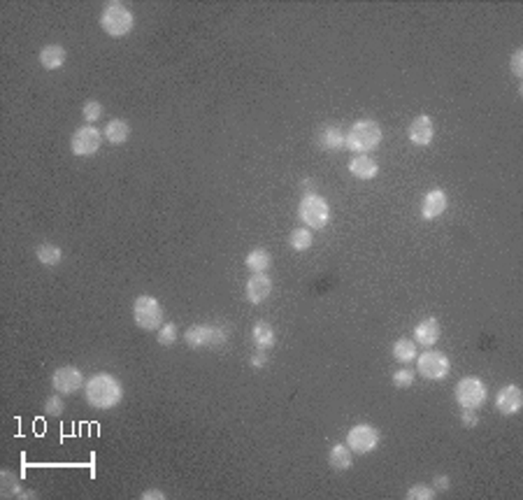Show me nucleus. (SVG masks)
Masks as SVG:
<instances>
[{
    "instance_id": "f257e3e1",
    "label": "nucleus",
    "mask_w": 523,
    "mask_h": 500,
    "mask_svg": "<svg viewBox=\"0 0 523 500\" xmlns=\"http://www.w3.org/2000/svg\"><path fill=\"white\" fill-rule=\"evenodd\" d=\"M84 398L89 408L94 410H112L123 400V386L110 372H98V375L86 379Z\"/></svg>"
},
{
    "instance_id": "f03ea898",
    "label": "nucleus",
    "mask_w": 523,
    "mask_h": 500,
    "mask_svg": "<svg viewBox=\"0 0 523 500\" xmlns=\"http://www.w3.org/2000/svg\"><path fill=\"white\" fill-rule=\"evenodd\" d=\"M384 140L381 126L375 119H359L352 128L344 133V149L352 154H368V151L377 149Z\"/></svg>"
},
{
    "instance_id": "7ed1b4c3",
    "label": "nucleus",
    "mask_w": 523,
    "mask_h": 500,
    "mask_svg": "<svg viewBox=\"0 0 523 500\" xmlns=\"http://www.w3.org/2000/svg\"><path fill=\"white\" fill-rule=\"evenodd\" d=\"M184 340L191 349H219L230 340V326L228 324H194L184 333Z\"/></svg>"
},
{
    "instance_id": "20e7f679",
    "label": "nucleus",
    "mask_w": 523,
    "mask_h": 500,
    "mask_svg": "<svg viewBox=\"0 0 523 500\" xmlns=\"http://www.w3.org/2000/svg\"><path fill=\"white\" fill-rule=\"evenodd\" d=\"M101 28L110 38H126L135 28V15L119 0H110L101 12Z\"/></svg>"
},
{
    "instance_id": "39448f33",
    "label": "nucleus",
    "mask_w": 523,
    "mask_h": 500,
    "mask_svg": "<svg viewBox=\"0 0 523 500\" xmlns=\"http://www.w3.org/2000/svg\"><path fill=\"white\" fill-rule=\"evenodd\" d=\"M298 217L300 222L307 226L309 231H321L326 228L330 222V205L326 198H321L319 193H305L298 205Z\"/></svg>"
},
{
    "instance_id": "423d86ee",
    "label": "nucleus",
    "mask_w": 523,
    "mask_h": 500,
    "mask_svg": "<svg viewBox=\"0 0 523 500\" xmlns=\"http://www.w3.org/2000/svg\"><path fill=\"white\" fill-rule=\"evenodd\" d=\"M416 372H419L423 379H428V382H442V379H447L449 372H452V361H449L445 351L430 347V349L416 356Z\"/></svg>"
},
{
    "instance_id": "0eeeda50",
    "label": "nucleus",
    "mask_w": 523,
    "mask_h": 500,
    "mask_svg": "<svg viewBox=\"0 0 523 500\" xmlns=\"http://www.w3.org/2000/svg\"><path fill=\"white\" fill-rule=\"evenodd\" d=\"M454 398H456V403L461 405V410H479L481 405L486 403L488 389L479 377L470 375V377H463L456 382Z\"/></svg>"
},
{
    "instance_id": "6e6552de",
    "label": "nucleus",
    "mask_w": 523,
    "mask_h": 500,
    "mask_svg": "<svg viewBox=\"0 0 523 500\" xmlns=\"http://www.w3.org/2000/svg\"><path fill=\"white\" fill-rule=\"evenodd\" d=\"M133 322L140 326L142 331H158L163 326V308L154 296H142L135 298L133 303Z\"/></svg>"
},
{
    "instance_id": "1a4fd4ad",
    "label": "nucleus",
    "mask_w": 523,
    "mask_h": 500,
    "mask_svg": "<svg viewBox=\"0 0 523 500\" xmlns=\"http://www.w3.org/2000/svg\"><path fill=\"white\" fill-rule=\"evenodd\" d=\"M381 442V433L372 424H356L347 433V447L356 456H366L375 451Z\"/></svg>"
},
{
    "instance_id": "9d476101",
    "label": "nucleus",
    "mask_w": 523,
    "mask_h": 500,
    "mask_svg": "<svg viewBox=\"0 0 523 500\" xmlns=\"http://www.w3.org/2000/svg\"><path fill=\"white\" fill-rule=\"evenodd\" d=\"M103 131H98V126H91V124H84L79 126V128L72 133L70 138V151L79 158H86V156H94L98 149H101L103 144Z\"/></svg>"
},
{
    "instance_id": "9b49d317",
    "label": "nucleus",
    "mask_w": 523,
    "mask_h": 500,
    "mask_svg": "<svg viewBox=\"0 0 523 500\" xmlns=\"http://www.w3.org/2000/svg\"><path fill=\"white\" fill-rule=\"evenodd\" d=\"M86 379L82 375V370L75 368V365H61V368L54 370V375H51V386H54L56 393H61V396H72V393H77L79 389H84Z\"/></svg>"
},
{
    "instance_id": "f8f14e48",
    "label": "nucleus",
    "mask_w": 523,
    "mask_h": 500,
    "mask_svg": "<svg viewBox=\"0 0 523 500\" xmlns=\"http://www.w3.org/2000/svg\"><path fill=\"white\" fill-rule=\"evenodd\" d=\"M495 410L505 417H514L519 415L523 408V391L519 384H505L502 389L495 393Z\"/></svg>"
},
{
    "instance_id": "ddd939ff",
    "label": "nucleus",
    "mask_w": 523,
    "mask_h": 500,
    "mask_svg": "<svg viewBox=\"0 0 523 500\" xmlns=\"http://www.w3.org/2000/svg\"><path fill=\"white\" fill-rule=\"evenodd\" d=\"M273 293V279H270L268 272H251V277L244 284V296L251 305H261L266 303Z\"/></svg>"
},
{
    "instance_id": "4468645a",
    "label": "nucleus",
    "mask_w": 523,
    "mask_h": 500,
    "mask_svg": "<svg viewBox=\"0 0 523 500\" xmlns=\"http://www.w3.org/2000/svg\"><path fill=\"white\" fill-rule=\"evenodd\" d=\"M407 138L409 142L414 147H428L433 142L435 138V124H433V117L428 115H419L412 119V124H409L407 128Z\"/></svg>"
},
{
    "instance_id": "2eb2a0df",
    "label": "nucleus",
    "mask_w": 523,
    "mask_h": 500,
    "mask_svg": "<svg viewBox=\"0 0 523 500\" xmlns=\"http://www.w3.org/2000/svg\"><path fill=\"white\" fill-rule=\"evenodd\" d=\"M449 205V196L445 189H430L421 200V217L430 222V219H438L445 215Z\"/></svg>"
},
{
    "instance_id": "dca6fc26",
    "label": "nucleus",
    "mask_w": 523,
    "mask_h": 500,
    "mask_svg": "<svg viewBox=\"0 0 523 500\" xmlns=\"http://www.w3.org/2000/svg\"><path fill=\"white\" fill-rule=\"evenodd\" d=\"M440 335H442L440 322L435 317H426V319H421V322L414 326L412 340L419 347H428V349H430L433 344H438Z\"/></svg>"
},
{
    "instance_id": "f3484780",
    "label": "nucleus",
    "mask_w": 523,
    "mask_h": 500,
    "mask_svg": "<svg viewBox=\"0 0 523 500\" xmlns=\"http://www.w3.org/2000/svg\"><path fill=\"white\" fill-rule=\"evenodd\" d=\"M316 144L323 151H340L344 149V131L337 124H326L316 133Z\"/></svg>"
},
{
    "instance_id": "a211bd4d",
    "label": "nucleus",
    "mask_w": 523,
    "mask_h": 500,
    "mask_svg": "<svg viewBox=\"0 0 523 500\" xmlns=\"http://www.w3.org/2000/svg\"><path fill=\"white\" fill-rule=\"evenodd\" d=\"M349 172H352L356 179L368 182V179H375L379 175V163H377L375 158H370L368 154H354V158L349 161Z\"/></svg>"
},
{
    "instance_id": "6ab92c4d",
    "label": "nucleus",
    "mask_w": 523,
    "mask_h": 500,
    "mask_svg": "<svg viewBox=\"0 0 523 500\" xmlns=\"http://www.w3.org/2000/svg\"><path fill=\"white\" fill-rule=\"evenodd\" d=\"M65 47L63 44H47L40 49V65L44 70H61L65 65Z\"/></svg>"
},
{
    "instance_id": "aec40b11",
    "label": "nucleus",
    "mask_w": 523,
    "mask_h": 500,
    "mask_svg": "<svg viewBox=\"0 0 523 500\" xmlns=\"http://www.w3.org/2000/svg\"><path fill=\"white\" fill-rule=\"evenodd\" d=\"M328 465L333 468L335 472H344V470H349L354 465V451L349 449L347 447V442H337V444H333L330 447V451H328Z\"/></svg>"
},
{
    "instance_id": "412c9836",
    "label": "nucleus",
    "mask_w": 523,
    "mask_h": 500,
    "mask_svg": "<svg viewBox=\"0 0 523 500\" xmlns=\"http://www.w3.org/2000/svg\"><path fill=\"white\" fill-rule=\"evenodd\" d=\"M251 340H254L256 349H263V351L273 349L275 342H277L275 328L268 322H256L254 328H251Z\"/></svg>"
},
{
    "instance_id": "4be33fe9",
    "label": "nucleus",
    "mask_w": 523,
    "mask_h": 500,
    "mask_svg": "<svg viewBox=\"0 0 523 500\" xmlns=\"http://www.w3.org/2000/svg\"><path fill=\"white\" fill-rule=\"evenodd\" d=\"M103 135H105V140H108L110 144H123L126 140H128V135H130V126H128V122L126 119H112V122L105 126V131H103Z\"/></svg>"
},
{
    "instance_id": "5701e85b",
    "label": "nucleus",
    "mask_w": 523,
    "mask_h": 500,
    "mask_svg": "<svg viewBox=\"0 0 523 500\" xmlns=\"http://www.w3.org/2000/svg\"><path fill=\"white\" fill-rule=\"evenodd\" d=\"M419 356V344L412 338H400L393 342V358L398 363H412Z\"/></svg>"
},
{
    "instance_id": "b1692460",
    "label": "nucleus",
    "mask_w": 523,
    "mask_h": 500,
    "mask_svg": "<svg viewBox=\"0 0 523 500\" xmlns=\"http://www.w3.org/2000/svg\"><path fill=\"white\" fill-rule=\"evenodd\" d=\"M244 265H247V270L251 272H266L270 270V265H273V256H270L268 249L256 247V249H251L247 258H244Z\"/></svg>"
},
{
    "instance_id": "393cba45",
    "label": "nucleus",
    "mask_w": 523,
    "mask_h": 500,
    "mask_svg": "<svg viewBox=\"0 0 523 500\" xmlns=\"http://www.w3.org/2000/svg\"><path fill=\"white\" fill-rule=\"evenodd\" d=\"M35 256H37V261H40V263H42V265H49V268H54V265H58V263L63 261V251H61V247H56V244H51V242H42V244H37Z\"/></svg>"
},
{
    "instance_id": "a878e982",
    "label": "nucleus",
    "mask_w": 523,
    "mask_h": 500,
    "mask_svg": "<svg viewBox=\"0 0 523 500\" xmlns=\"http://www.w3.org/2000/svg\"><path fill=\"white\" fill-rule=\"evenodd\" d=\"M289 244L293 251H307L309 247L314 244V235L312 231L307 228V226H302V228H293L289 235Z\"/></svg>"
},
{
    "instance_id": "bb28decb",
    "label": "nucleus",
    "mask_w": 523,
    "mask_h": 500,
    "mask_svg": "<svg viewBox=\"0 0 523 500\" xmlns=\"http://www.w3.org/2000/svg\"><path fill=\"white\" fill-rule=\"evenodd\" d=\"M0 484H3V498H22V493H24L22 484H19V479L12 470H3Z\"/></svg>"
},
{
    "instance_id": "cd10ccee",
    "label": "nucleus",
    "mask_w": 523,
    "mask_h": 500,
    "mask_svg": "<svg viewBox=\"0 0 523 500\" xmlns=\"http://www.w3.org/2000/svg\"><path fill=\"white\" fill-rule=\"evenodd\" d=\"M177 338H180V331H177V324H163L161 328L156 331V342L161 347H172L177 342Z\"/></svg>"
},
{
    "instance_id": "c85d7f7f",
    "label": "nucleus",
    "mask_w": 523,
    "mask_h": 500,
    "mask_svg": "<svg viewBox=\"0 0 523 500\" xmlns=\"http://www.w3.org/2000/svg\"><path fill=\"white\" fill-rule=\"evenodd\" d=\"M82 117L86 124L96 126V122H101V117H103V103H98V100H94V98L86 100L84 108H82Z\"/></svg>"
},
{
    "instance_id": "c756f323",
    "label": "nucleus",
    "mask_w": 523,
    "mask_h": 500,
    "mask_svg": "<svg viewBox=\"0 0 523 500\" xmlns=\"http://www.w3.org/2000/svg\"><path fill=\"white\" fill-rule=\"evenodd\" d=\"M435 496H438V491L428 484H414L409 486V491L405 493L407 500H433Z\"/></svg>"
},
{
    "instance_id": "7c9ffc66",
    "label": "nucleus",
    "mask_w": 523,
    "mask_h": 500,
    "mask_svg": "<svg viewBox=\"0 0 523 500\" xmlns=\"http://www.w3.org/2000/svg\"><path fill=\"white\" fill-rule=\"evenodd\" d=\"M414 379H416V372L412 368H407V365L393 372V386H395V389H409V386L414 384Z\"/></svg>"
},
{
    "instance_id": "2f4dec72",
    "label": "nucleus",
    "mask_w": 523,
    "mask_h": 500,
    "mask_svg": "<svg viewBox=\"0 0 523 500\" xmlns=\"http://www.w3.org/2000/svg\"><path fill=\"white\" fill-rule=\"evenodd\" d=\"M65 410V403L61 398V393H54V396H49L44 400V412H47L49 417H61Z\"/></svg>"
},
{
    "instance_id": "473e14b6",
    "label": "nucleus",
    "mask_w": 523,
    "mask_h": 500,
    "mask_svg": "<svg viewBox=\"0 0 523 500\" xmlns=\"http://www.w3.org/2000/svg\"><path fill=\"white\" fill-rule=\"evenodd\" d=\"M509 70L516 79H523V49H516L512 54V61H509Z\"/></svg>"
},
{
    "instance_id": "72a5a7b5",
    "label": "nucleus",
    "mask_w": 523,
    "mask_h": 500,
    "mask_svg": "<svg viewBox=\"0 0 523 500\" xmlns=\"http://www.w3.org/2000/svg\"><path fill=\"white\" fill-rule=\"evenodd\" d=\"M249 365L254 370H261V368H266L268 365V354L263 349H256V354H251V358H249Z\"/></svg>"
},
{
    "instance_id": "f704fd0d",
    "label": "nucleus",
    "mask_w": 523,
    "mask_h": 500,
    "mask_svg": "<svg viewBox=\"0 0 523 500\" xmlns=\"http://www.w3.org/2000/svg\"><path fill=\"white\" fill-rule=\"evenodd\" d=\"M461 424H463V428H474V426L479 424V417H477V410H463V415H461Z\"/></svg>"
},
{
    "instance_id": "c9c22d12",
    "label": "nucleus",
    "mask_w": 523,
    "mask_h": 500,
    "mask_svg": "<svg viewBox=\"0 0 523 500\" xmlns=\"http://www.w3.org/2000/svg\"><path fill=\"white\" fill-rule=\"evenodd\" d=\"M449 486H452V479H449V475H435L433 477V489L435 491H447Z\"/></svg>"
},
{
    "instance_id": "e433bc0d",
    "label": "nucleus",
    "mask_w": 523,
    "mask_h": 500,
    "mask_svg": "<svg viewBox=\"0 0 523 500\" xmlns=\"http://www.w3.org/2000/svg\"><path fill=\"white\" fill-rule=\"evenodd\" d=\"M140 498L142 500H151V498H154V500H165V493L158 491V489H147L144 493H140Z\"/></svg>"
},
{
    "instance_id": "4c0bfd02",
    "label": "nucleus",
    "mask_w": 523,
    "mask_h": 500,
    "mask_svg": "<svg viewBox=\"0 0 523 500\" xmlns=\"http://www.w3.org/2000/svg\"><path fill=\"white\" fill-rule=\"evenodd\" d=\"M312 186H314V182H312L309 177L302 179V189H305V193H312Z\"/></svg>"
}]
</instances>
